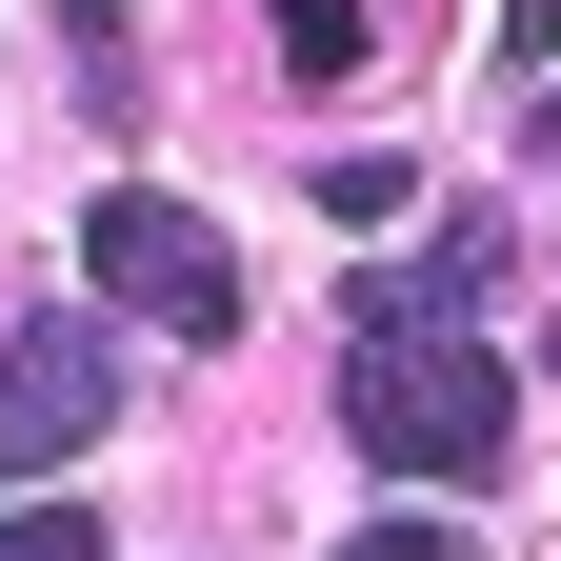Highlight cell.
Masks as SVG:
<instances>
[{"label": "cell", "instance_id": "1", "mask_svg": "<svg viewBox=\"0 0 561 561\" xmlns=\"http://www.w3.org/2000/svg\"><path fill=\"white\" fill-rule=\"evenodd\" d=\"M502 421H522V381H502L481 321H362V341H341V442L401 461V481H481Z\"/></svg>", "mask_w": 561, "mask_h": 561}, {"label": "cell", "instance_id": "2", "mask_svg": "<svg viewBox=\"0 0 561 561\" xmlns=\"http://www.w3.org/2000/svg\"><path fill=\"white\" fill-rule=\"evenodd\" d=\"M101 421H121V321L101 301H21V321H0V481L81 461Z\"/></svg>", "mask_w": 561, "mask_h": 561}, {"label": "cell", "instance_id": "3", "mask_svg": "<svg viewBox=\"0 0 561 561\" xmlns=\"http://www.w3.org/2000/svg\"><path fill=\"white\" fill-rule=\"evenodd\" d=\"M81 280H101V301H140L161 341H221V321H241V241L201 221V201H161V181H121L101 221H81Z\"/></svg>", "mask_w": 561, "mask_h": 561}, {"label": "cell", "instance_id": "4", "mask_svg": "<svg viewBox=\"0 0 561 561\" xmlns=\"http://www.w3.org/2000/svg\"><path fill=\"white\" fill-rule=\"evenodd\" d=\"M502 261H522V241L481 221V201H442V221H421V261H401V280H362V321H461Z\"/></svg>", "mask_w": 561, "mask_h": 561}, {"label": "cell", "instance_id": "5", "mask_svg": "<svg viewBox=\"0 0 561 561\" xmlns=\"http://www.w3.org/2000/svg\"><path fill=\"white\" fill-rule=\"evenodd\" d=\"M280 60H301V81H341V60H362V0H280Z\"/></svg>", "mask_w": 561, "mask_h": 561}, {"label": "cell", "instance_id": "6", "mask_svg": "<svg viewBox=\"0 0 561 561\" xmlns=\"http://www.w3.org/2000/svg\"><path fill=\"white\" fill-rule=\"evenodd\" d=\"M0 561H101V522H81V502H21V522H0Z\"/></svg>", "mask_w": 561, "mask_h": 561}, {"label": "cell", "instance_id": "7", "mask_svg": "<svg viewBox=\"0 0 561 561\" xmlns=\"http://www.w3.org/2000/svg\"><path fill=\"white\" fill-rule=\"evenodd\" d=\"M341 561H481V541H461V522H362Z\"/></svg>", "mask_w": 561, "mask_h": 561}, {"label": "cell", "instance_id": "8", "mask_svg": "<svg viewBox=\"0 0 561 561\" xmlns=\"http://www.w3.org/2000/svg\"><path fill=\"white\" fill-rule=\"evenodd\" d=\"M541 41H561V0H502V60H541Z\"/></svg>", "mask_w": 561, "mask_h": 561}, {"label": "cell", "instance_id": "9", "mask_svg": "<svg viewBox=\"0 0 561 561\" xmlns=\"http://www.w3.org/2000/svg\"><path fill=\"white\" fill-rule=\"evenodd\" d=\"M60 21H81V41H101V81H121V0H60Z\"/></svg>", "mask_w": 561, "mask_h": 561}, {"label": "cell", "instance_id": "10", "mask_svg": "<svg viewBox=\"0 0 561 561\" xmlns=\"http://www.w3.org/2000/svg\"><path fill=\"white\" fill-rule=\"evenodd\" d=\"M541 161H561V101H541Z\"/></svg>", "mask_w": 561, "mask_h": 561}]
</instances>
